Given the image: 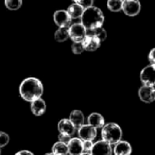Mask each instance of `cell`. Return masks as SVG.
<instances>
[{
	"label": "cell",
	"instance_id": "d4e9b609",
	"mask_svg": "<svg viewBox=\"0 0 155 155\" xmlns=\"http://www.w3.org/2000/svg\"><path fill=\"white\" fill-rule=\"evenodd\" d=\"M9 135L4 132H0V148L5 146L9 143Z\"/></svg>",
	"mask_w": 155,
	"mask_h": 155
},
{
	"label": "cell",
	"instance_id": "ffe728a7",
	"mask_svg": "<svg viewBox=\"0 0 155 155\" xmlns=\"http://www.w3.org/2000/svg\"><path fill=\"white\" fill-rule=\"evenodd\" d=\"M52 153L54 155H67L68 152V146L65 143H63L61 142H57L53 145Z\"/></svg>",
	"mask_w": 155,
	"mask_h": 155
},
{
	"label": "cell",
	"instance_id": "484cf974",
	"mask_svg": "<svg viewBox=\"0 0 155 155\" xmlns=\"http://www.w3.org/2000/svg\"><path fill=\"white\" fill-rule=\"evenodd\" d=\"M71 135L67 134H63V133H60L59 135H58V142H61L63 143H65V144H68L69 142L71 141Z\"/></svg>",
	"mask_w": 155,
	"mask_h": 155
},
{
	"label": "cell",
	"instance_id": "603a6c76",
	"mask_svg": "<svg viewBox=\"0 0 155 155\" xmlns=\"http://www.w3.org/2000/svg\"><path fill=\"white\" fill-rule=\"evenodd\" d=\"M23 5V0H5V5L9 10H18Z\"/></svg>",
	"mask_w": 155,
	"mask_h": 155
},
{
	"label": "cell",
	"instance_id": "1f68e13d",
	"mask_svg": "<svg viewBox=\"0 0 155 155\" xmlns=\"http://www.w3.org/2000/svg\"><path fill=\"white\" fill-rule=\"evenodd\" d=\"M45 155H54L53 153H45Z\"/></svg>",
	"mask_w": 155,
	"mask_h": 155
},
{
	"label": "cell",
	"instance_id": "4316f807",
	"mask_svg": "<svg viewBox=\"0 0 155 155\" xmlns=\"http://www.w3.org/2000/svg\"><path fill=\"white\" fill-rule=\"evenodd\" d=\"M74 3L83 6L84 9L88 8L90 6H93V3H94V0H74Z\"/></svg>",
	"mask_w": 155,
	"mask_h": 155
},
{
	"label": "cell",
	"instance_id": "f1b7e54d",
	"mask_svg": "<svg viewBox=\"0 0 155 155\" xmlns=\"http://www.w3.org/2000/svg\"><path fill=\"white\" fill-rule=\"evenodd\" d=\"M148 60L151 63V64H154L155 65V48H153L149 54H148Z\"/></svg>",
	"mask_w": 155,
	"mask_h": 155
},
{
	"label": "cell",
	"instance_id": "5b68a950",
	"mask_svg": "<svg viewBox=\"0 0 155 155\" xmlns=\"http://www.w3.org/2000/svg\"><path fill=\"white\" fill-rule=\"evenodd\" d=\"M140 78L143 85L155 86V65L150 64L145 66L140 74Z\"/></svg>",
	"mask_w": 155,
	"mask_h": 155
},
{
	"label": "cell",
	"instance_id": "cb8c5ba5",
	"mask_svg": "<svg viewBox=\"0 0 155 155\" xmlns=\"http://www.w3.org/2000/svg\"><path fill=\"white\" fill-rule=\"evenodd\" d=\"M84 46L82 42H74V44L72 45V51L74 54H80L84 52Z\"/></svg>",
	"mask_w": 155,
	"mask_h": 155
},
{
	"label": "cell",
	"instance_id": "277c9868",
	"mask_svg": "<svg viewBox=\"0 0 155 155\" xmlns=\"http://www.w3.org/2000/svg\"><path fill=\"white\" fill-rule=\"evenodd\" d=\"M86 35L87 30L82 23H75L69 26V37L74 42H82Z\"/></svg>",
	"mask_w": 155,
	"mask_h": 155
},
{
	"label": "cell",
	"instance_id": "7a4b0ae2",
	"mask_svg": "<svg viewBox=\"0 0 155 155\" xmlns=\"http://www.w3.org/2000/svg\"><path fill=\"white\" fill-rule=\"evenodd\" d=\"M104 22V15L102 10L96 6H90L85 8L82 16L81 23L87 31H92L101 27Z\"/></svg>",
	"mask_w": 155,
	"mask_h": 155
},
{
	"label": "cell",
	"instance_id": "8992f818",
	"mask_svg": "<svg viewBox=\"0 0 155 155\" xmlns=\"http://www.w3.org/2000/svg\"><path fill=\"white\" fill-rule=\"evenodd\" d=\"M141 3L139 0H124L123 11L128 16H135L141 12Z\"/></svg>",
	"mask_w": 155,
	"mask_h": 155
},
{
	"label": "cell",
	"instance_id": "e0dca14e",
	"mask_svg": "<svg viewBox=\"0 0 155 155\" xmlns=\"http://www.w3.org/2000/svg\"><path fill=\"white\" fill-rule=\"evenodd\" d=\"M70 121L73 123L74 127L78 130L82 125L84 124V115L80 110H74L71 112L69 116Z\"/></svg>",
	"mask_w": 155,
	"mask_h": 155
},
{
	"label": "cell",
	"instance_id": "44dd1931",
	"mask_svg": "<svg viewBox=\"0 0 155 155\" xmlns=\"http://www.w3.org/2000/svg\"><path fill=\"white\" fill-rule=\"evenodd\" d=\"M87 34L95 36V37L98 38L101 42L104 41V40L106 39V36H107V33H106L105 29L103 28L102 26H101V27H98V28H96V29H94V30H92V31H87Z\"/></svg>",
	"mask_w": 155,
	"mask_h": 155
},
{
	"label": "cell",
	"instance_id": "4dcf8cb0",
	"mask_svg": "<svg viewBox=\"0 0 155 155\" xmlns=\"http://www.w3.org/2000/svg\"><path fill=\"white\" fill-rule=\"evenodd\" d=\"M81 155H92L91 153H83Z\"/></svg>",
	"mask_w": 155,
	"mask_h": 155
},
{
	"label": "cell",
	"instance_id": "2e32d148",
	"mask_svg": "<svg viewBox=\"0 0 155 155\" xmlns=\"http://www.w3.org/2000/svg\"><path fill=\"white\" fill-rule=\"evenodd\" d=\"M88 124L92 125L95 129H102L105 124V120L99 113H92L87 118Z\"/></svg>",
	"mask_w": 155,
	"mask_h": 155
},
{
	"label": "cell",
	"instance_id": "30bf717a",
	"mask_svg": "<svg viewBox=\"0 0 155 155\" xmlns=\"http://www.w3.org/2000/svg\"><path fill=\"white\" fill-rule=\"evenodd\" d=\"M138 95L141 101L146 104H151L155 101V88L154 86L143 85L139 91Z\"/></svg>",
	"mask_w": 155,
	"mask_h": 155
},
{
	"label": "cell",
	"instance_id": "7c38bea8",
	"mask_svg": "<svg viewBox=\"0 0 155 155\" xmlns=\"http://www.w3.org/2000/svg\"><path fill=\"white\" fill-rule=\"evenodd\" d=\"M113 152L114 155H131L133 149L129 142L121 140L116 144H114Z\"/></svg>",
	"mask_w": 155,
	"mask_h": 155
},
{
	"label": "cell",
	"instance_id": "7402d4cb",
	"mask_svg": "<svg viewBox=\"0 0 155 155\" xmlns=\"http://www.w3.org/2000/svg\"><path fill=\"white\" fill-rule=\"evenodd\" d=\"M123 3L124 0H108L107 7L113 12H119L123 10Z\"/></svg>",
	"mask_w": 155,
	"mask_h": 155
},
{
	"label": "cell",
	"instance_id": "9a60e30c",
	"mask_svg": "<svg viewBox=\"0 0 155 155\" xmlns=\"http://www.w3.org/2000/svg\"><path fill=\"white\" fill-rule=\"evenodd\" d=\"M30 108H31V112L33 113L34 115L41 116L45 113L46 104H45V102L42 98H39V99H36V100L31 102Z\"/></svg>",
	"mask_w": 155,
	"mask_h": 155
},
{
	"label": "cell",
	"instance_id": "6da1fadb",
	"mask_svg": "<svg viewBox=\"0 0 155 155\" xmlns=\"http://www.w3.org/2000/svg\"><path fill=\"white\" fill-rule=\"evenodd\" d=\"M20 96L26 102H33L41 98L44 94L42 82L35 77H29L23 80L19 86Z\"/></svg>",
	"mask_w": 155,
	"mask_h": 155
},
{
	"label": "cell",
	"instance_id": "5bb4252c",
	"mask_svg": "<svg viewBox=\"0 0 155 155\" xmlns=\"http://www.w3.org/2000/svg\"><path fill=\"white\" fill-rule=\"evenodd\" d=\"M57 129L59 131V133H63V134H67L69 135H73L74 134L76 128L74 127V125L73 124V123L70 121V119H62L59 121L58 124H57Z\"/></svg>",
	"mask_w": 155,
	"mask_h": 155
},
{
	"label": "cell",
	"instance_id": "d6a6232c",
	"mask_svg": "<svg viewBox=\"0 0 155 155\" xmlns=\"http://www.w3.org/2000/svg\"><path fill=\"white\" fill-rule=\"evenodd\" d=\"M0 153H1V152H0Z\"/></svg>",
	"mask_w": 155,
	"mask_h": 155
},
{
	"label": "cell",
	"instance_id": "9c48e42d",
	"mask_svg": "<svg viewBox=\"0 0 155 155\" xmlns=\"http://www.w3.org/2000/svg\"><path fill=\"white\" fill-rule=\"evenodd\" d=\"M54 21L59 27H69L71 25L72 18L67 10H57L54 14Z\"/></svg>",
	"mask_w": 155,
	"mask_h": 155
},
{
	"label": "cell",
	"instance_id": "52a82bcc",
	"mask_svg": "<svg viewBox=\"0 0 155 155\" xmlns=\"http://www.w3.org/2000/svg\"><path fill=\"white\" fill-rule=\"evenodd\" d=\"M113 153L114 152L112 145L104 140L94 143L91 151L92 155H112Z\"/></svg>",
	"mask_w": 155,
	"mask_h": 155
},
{
	"label": "cell",
	"instance_id": "8fae6325",
	"mask_svg": "<svg viewBox=\"0 0 155 155\" xmlns=\"http://www.w3.org/2000/svg\"><path fill=\"white\" fill-rule=\"evenodd\" d=\"M84 49L88 52H94L100 47L101 41L92 35H86L84 39L82 41Z\"/></svg>",
	"mask_w": 155,
	"mask_h": 155
},
{
	"label": "cell",
	"instance_id": "ac0fdd59",
	"mask_svg": "<svg viewBox=\"0 0 155 155\" xmlns=\"http://www.w3.org/2000/svg\"><path fill=\"white\" fill-rule=\"evenodd\" d=\"M84 11V8L83 6H81L80 5L74 3L71 5H69L67 12L69 14V15L71 16L72 19H77V18H81L83 13Z\"/></svg>",
	"mask_w": 155,
	"mask_h": 155
},
{
	"label": "cell",
	"instance_id": "f546056e",
	"mask_svg": "<svg viewBox=\"0 0 155 155\" xmlns=\"http://www.w3.org/2000/svg\"><path fill=\"white\" fill-rule=\"evenodd\" d=\"M15 155H34V153L29 151H20V152L16 153Z\"/></svg>",
	"mask_w": 155,
	"mask_h": 155
},
{
	"label": "cell",
	"instance_id": "ba28073f",
	"mask_svg": "<svg viewBox=\"0 0 155 155\" xmlns=\"http://www.w3.org/2000/svg\"><path fill=\"white\" fill-rule=\"evenodd\" d=\"M78 135L82 141H94L97 136V129L90 124H84L78 129Z\"/></svg>",
	"mask_w": 155,
	"mask_h": 155
},
{
	"label": "cell",
	"instance_id": "83f0119b",
	"mask_svg": "<svg viewBox=\"0 0 155 155\" xmlns=\"http://www.w3.org/2000/svg\"><path fill=\"white\" fill-rule=\"evenodd\" d=\"M93 146H94L93 141H83L84 153H91V151L93 149Z\"/></svg>",
	"mask_w": 155,
	"mask_h": 155
},
{
	"label": "cell",
	"instance_id": "4fadbf2b",
	"mask_svg": "<svg viewBox=\"0 0 155 155\" xmlns=\"http://www.w3.org/2000/svg\"><path fill=\"white\" fill-rule=\"evenodd\" d=\"M67 146L70 155H81L84 153L83 141L80 138H72Z\"/></svg>",
	"mask_w": 155,
	"mask_h": 155
},
{
	"label": "cell",
	"instance_id": "d6986e66",
	"mask_svg": "<svg viewBox=\"0 0 155 155\" xmlns=\"http://www.w3.org/2000/svg\"><path fill=\"white\" fill-rule=\"evenodd\" d=\"M69 37V27H59L54 33L55 41L62 43L68 39Z\"/></svg>",
	"mask_w": 155,
	"mask_h": 155
},
{
	"label": "cell",
	"instance_id": "3957f363",
	"mask_svg": "<svg viewBox=\"0 0 155 155\" xmlns=\"http://www.w3.org/2000/svg\"><path fill=\"white\" fill-rule=\"evenodd\" d=\"M102 139L111 145L116 144L118 142L122 140L123 137V130L119 124L115 123H108L105 124L102 128Z\"/></svg>",
	"mask_w": 155,
	"mask_h": 155
}]
</instances>
